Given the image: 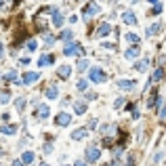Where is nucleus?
Listing matches in <instances>:
<instances>
[{"instance_id":"obj_1","label":"nucleus","mask_w":166,"mask_h":166,"mask_svg":"<svg viewBox=\"0 0 166 166\" xmlns=\"http://www.w3.org/2000/svg\"><path fill=\"white\" fill-rule=\"evenodd\" d=\"M105 71L101 70V67H91L88 70V80L91 82H97V84H101V82H105Z\"/></svg>"},{"instance_id":"obj_2","label":"nucleus","mask_w":166,"mask_h":166,"mask_svg":"<svg viewBox=\"0 0 166 166\" xmlns=\"http://www.w3.org/2000/svg\"><path fill=\"white\" fill-rule=\"evenodd\" d=\"M84 51L82 47L78 44V42H67V47H65V51H63V55L65 57H76V55H82Z\"/></svg>"},{"instance_id":"obj_3","label":"nucleus","mask_w":166,"mask_h":166,"mask_svg":"<svg viewBox=\"0 0 166 166\" xmlns=\"http://www.w3.org/2000/svg\"><path fill=\"white\" fill-rule=\"evenodd\" d=\"M99 11H101V6H99L97 2H88V4H86V6L82 9V15L86 17V19H88V17H93V15H97Z\"/></svg>"},{"instance_id":"obj_4","label":"nucleus","mask_w":166,"mask_h":166,"mask_svg":"<svg viewBox=\"0 0 166 166\" xmlns=\"http://www.w3.org/2000/svg\"><path fill=\"white\" fill-rule=\"evenodd\" d=\"M99 158H101V152H99V147L91 145V147L86 149V162H97Z\"/></svg>"},{"instance_id":"obj_5","label":"nucleus","mask_w":166,"mask_h":166,"mask_svg":"<svg viewBox=\"0 0 166 166\" xmlns=\"http://www.w3.org/2000/svg\"><path fill=\"white\" fill-rule=\"evenodd\" d=\"M70 122H71V116L67 111H61V114H57V118H55V124L57 126H70Z\"/></svg>"},{"instance_id":"obj_6","label":"nucleus","mask_w":166,"mask_h":166,"mask_svg":"<svg viewBox=\"0 0 166 166\" xmlns=\"http://www.w3.org/2000/svg\"><path fill=\"white\" fill-rule=\"evenodd\" d=\"M48 114H51V109H48V105H47V103H42V105H38V107H36V111H34V116H38V118H40V120L48 118Z\"/></svg>"},{"instance_id":"obj_7","label":"nucleus","mask_w":166,"mask_h":166,"mask_svg":"<svg viewBox=\"0 0 166 166\" xmlns=\"http://www.w3.org/2000/svg\"><path fill=\"white\" fill-rule=\"evenodd\" d=\"M51 21H53L55 27H61V25H63V15H61L57 9H53V13H51Z\"/></svg>"},{"instance_id":"obj_8","label":"nucleus","mask_w":166,"mask_h":166,"mask_svg":"<svg viewBox=\"0 0 166 166\" xmlns=\"http://www.w3.org/2000/svg\"><path fill=\"white\" fill-rule=\"evenodd\" d=\"M38 78H40V74H38V71H27V74L23 76V80H21V84H34Z\"/></svg>"},{"instance_id":"obj_9","label":"nucleus","mask_w":166,"mask_h":166,"mask_svg":"<svg viewBox=\"0 0 166 166\" xmlns=\"http://www.w3.org/2000/svg\"><path fill=\"white\" fill-rule=\"evenodd\" d=\"M135 86H137L135 80H118V88L120 91H132Z\"/></svg>"},{"instance_id":"obj_10","label":"nucleus","mask_w":166,"mask_h":166,"mask_svg":"<svg viewBox=\"0 0 166 166\" xmlns=\"http://www.w3.org/2000/svg\"><path fill=\"white\" fill-rule=\"evenodd\" d=\"M122 19H124V23H128V25L137 23V15H135L132 11H124L122 13Z\"/></svg>"},{"instance_id":"obj_11","label":"nucleus","mask_w":166,"mask_h":166,"mask_svg":"<svg viewBox=\"0 0 166 166\" xmlns=\"http://www.w3.org/2000/svg\"><path fill=\"white\" fill-rule=\"evenodd\" d=\"M84 137H88V131H86V128H76V131L71 132V139H74V141H80Z\"/></svg>"},{"instance_id":"obj_12","label":"nucleus","mask_w":166,"mask_h":166,"mask_svg":"<svg viewBox=\"0 0 166 166\" xmlns=\"http://www.w3.org/2000/svg\"><path fill=\"white\" fill-rule=\"evenodd\" d=\"M109 32H111V25H109V23H101V25H99V30H97V36L103 38V36H107Z\"/></svg>"},{"instance_id":"obj_13","label":"nucleus","mask_w":166,"mask_h":166,"mask_svg":"<svg viewBox=\"0 0 166 166\" xmlns=\"http://www.w3.org/2000/svg\"><path fill=\"white\" fill-rule=\"evenodd\" d=\"M139 53H141L139 47H131L126 53H124V57H126V59H137V57H139Z\"/></svg>"},{"instance_id":"obj_14","label":"nucleus","mask_w":166,"mask_h":166,"mask_svg":"<svg viewBox=\"0 0 166 166\" xmlns=\"http://www.w3.org/2000/svg\"><path fill=\"white\" fill-rule=\"evenodd\" d=\"M53 61H55V57H53V55H42V57L38 59V67H44V65L53 63Z\"/></svg>"},{"instance_id":"obj_15","label":"nucleus","mask_w":166,"mask_h":166,"mask_svg":"<svg viewBox=\"0 0 166 166\" xmlns=\"http://www.w3.org/2000/svg\"><path fill=\"white\" fill-rule=\"evenodd\" d=\"M164 76H166V70L164 67H158V70L154 71V76H152V82H160Z\"/></svg>"},{"instance_id":"obj_16","label":"nucleus","mask_w":166,"mask_h":166,"mask_svg":"<svg viewBox=\"0 0 166 166\" xmlns=\"http://www.w3.org/2000/svg\"><path fill=\"white\" fill-rule=\"evenodd\" d=\"M0 132L2 135H15L17 132V126L15 124H4V126H0Z\"/></svg>"},{"instance_id":"obj_17","label":"nucleus","mask_w":166,"mask_h":166,"mask_svg":"<svg viewBox=\"0 0 166 166\" xmlns=\"http://www.w3.org/2000/svg\"><path fill=\"white\" fill-rule=\"evenodd\" d=\"M47 97L48 99H57V97H59V88H57L55 84H51V86L47 88Z\"/></svg>"},{"instance_id":"obj_18","label":"nucleus","mask_w":166,"mask_h":166,"mask_svg":"<svg viewBox=\"0 0 166 166\" xmlns=\"http://www.w3.org/2000/svg\"><path fill=\"white\" fill-rule=\"evenodd\" d=\"M57 74H59L61 78H70V76H71V67H70V65H61L59 70H57Z\"/></svg>"},{"instance_id":"obj_19","label":"nucleus","mask_w":166,"mask_h":166,"mask_svg":"<svg viewBox=\"0 0 166 166\" xmlns=\"http://www.w3.org/2000/svg\"><path fill=\"white\" fill-rule=\"evenodd\" d=\"M147 105L152 107V109H156V107L160 105V97H158V93H156V91L152 93V97H149V103H147Z\"/></svg>"},{"instance_id":"obj_20","label":"nucleus","mask_w":166,"mask_h":166,"mask_svg":"<svg viewBox=\"0 0 166 166\" xmlns=\"http://www.w3.org/2000/svg\"><path fill=\"white\" fill-rule=\"evenodd\" d=\"M160 32H162V25L160 23H154V25L147 27V36H156V34H160Z\"/></svg>"},{"instance_id":"obj_21","label":"nucleus","mask_w":166,"mask_h":166,"mask_svg":"<svg viewBox=\"0 0 166 166\" xmlns=\"http://www.w3.org/2000/svg\"><path fill=\"white\" fill-rule=\"evenodd\" d=\"M59 38L61 40H65V42H74V32H71V30H63Z\"/></svg>"},{"instance_id":"obj_22","label":"nucleus","mask_w":166,"mask_h":166,"mask_svg":"<svg viewBox=\"0 0 166 166\" xmlns=\"http://www.w3.org/2000/svg\"><path fill=\"white\" fill-rule=\"evenodd\" d=\"M74 111H76V114H84V111H86V103H84V101H76V103H74Z\"/></svg>"},{"instance_id":"obj_23","label":"nucleus","mask_w":166,"mask_h":166,"mask_svg":"<svg viewBox=\"0 0 166 166\" xmlns=\"http://www.w3.org/2000/svg\"><path fill=\"white\" fill-rule=\"evenodd\" d=\"M15 109H17V111H23V109H25V99H23V97L15 99Z\"/></svg>"},{"instance_id":"obj_24","label":"nucleus","mask_w":166,"mask_h":166,"mask_svg":"<svg viewBox=\"0 0 166 166\" xmlns=\"http://www.w3.org/2000/svg\"><path fill=\"white\" fill-rule=\"evenodd\" d=\"M147 63H149V61H147V59H143V61H137L132 70H135V71H143V70H145V67H147Z\"/></svg>"},{"instance_id":"obj_25","label":"nucleus","mask_w":166,"mask_h":166,"mask_svg":"<svg viewBox=\"0 0 166 166\" xmlns=\"http://www.w3.org/2000/svg\"><path fill=\"white\" fill-rule=\"evenodd\" d=\"M21 160H23L25 164H32L34 162V152H23V158Z\"/></svg>"},{"instance_id":"obj_26","label":"nucleus","mask_w":166,"mask_h":166,"mask_svg":"<svg viewBox=\"0 0 166 166\" xmlns=\"http://www.w3.org/2000/svg\"><path fill=\"white\" fill-rule=\"evenodd\" d=\"M9 99H11V95H9V91H0V103H2V105H4V103H6Z\"/></svg>"},{"instance_id":"obj_27","label":"nucleus","mask_w":166,"mask_h":166,"mask_svg":"<svg viewBox=\"0 0 166 166\" xmlns=\"http://www.w3.org/2000/svg\"><path fill=\"white\" fill-rule=\"evenodd\" d=\"M86 70H88V61L80 59V61H78V71H86Z\"/></svg>"},{"instance_id":"obj_28","label":"nucleus","mask_w":166,"mask_h":166,"mask_svg":"<svg viewBox=\"0 0 166 166\" xmlns=\"http://www.w3.org/2000/svg\"><path fill=\"white\" fill-rule=\"evenodd\" d=\"M126 40H128V42H132V44H135V42H139V36L135 34V32H128V34H126Z\"/></svg>"},{"instance_id":"obj_29","label":"nucleus","mask_w":166,"mask_h":166,"mask_svg":"<svg viewBox=\"0 0 166 166\" xmlns=\"http://www.w3.org/2000/svg\"><path fill=\"white\" fill-rule=\"evenodd\" d=\"M4 80H17V71L11 70L9 74H4Z\"/></svg>"},{"instance_id":"obj_30","label":"nucleus","mask_w":166,"mask_h":166,"mask_svg":"<svg viewBox=\"0 0 166 166\" xmlns=\"http://www.w3.org/2000/svg\"><path fill=\"white\" fill-rule=\"evenodd\" d=\"M76 88H78V91H86V88H88V82H86V80H80Z\"/></svg>"},{"instance_id":"obj_31","label":"nucleus","mask_w":166,"mask_h":166,"mask_svg":"<svg viewBox=\"0 0 166 166\" xmlns=\"http://www.w3.org/2000/svg\"><path fill=\"white\" fill-rule=\"evenodd\" d=\"M160 13H162V4L156 2V4H154V15H160Z\"/></svg>"},{"instance_id":"obj_32","label":"nucleus","mask_w":166,"mask_h":166,"mask_svg":"<svg viewBox=\"0 0 166 166\" xmlns=\"http://www.w3.org/2000/svg\"><path fill=\"white\" fill-rule=\"evenodd\" d=\"M124 103H126V101H124V99L120 97V99H116V103H114V107H116V109H120V107L124 105Z\"/></svg>"},{"instance_id":"obj_33","label":"nucleus","mask_w":166,"mask_h":166,"mask_svg":"<svg viewBox=\"0 0 166 166\" xmlns=\"http://www.w3.org/2000/svg\"><path fill=\"white\" fill-rule=\"evenodd\" d=\"M27 48H30V51H36V48H38V42H36V40H30V42H27Z\"/></svg>"},{"instance_id":"obj_34","label":"nucleus","mask_w":166,"mask_h":166,"mask_svg":"<svg viewBox=\"0 0 166 166\" xmlns=\"http://www.w3.org/2000/svg\"><path fill=\"white\" fill-rule=\"evenodd\" d=\"M160 120H166V105L162 107V111H160Z\"/></svg>"},{"instance_id":"obj_35","label":"nucleus","mask_w":166,"mask_h":166,"mask_svg":"<svg viewBox=\"0 0 166 166\" xmlns=\"http://www.w3.org/2000/svg\"><path fill=\"white\" fill-rule=\"evenodd\" d=\"M44 152H47V154H51V152H53V145H51V143H47V145H44Z\"/></svg>"},{"instance_id":"obj_36","label":"nucleus","mask_w":166,"mask_h":166,"mask_svg":"<svg viewBox=\"0 0 166 166\" xmlns=\"http://www.w3.org/2000/svg\"><path fill=\"white\" fill-rule=\"evenodd\" d=\"M95 97H97L95 93H86V99H88V101H93V99H95Z\"/></svg>"},{"instance_id":"obj_37","label":"nucleus","mask_w":166,"mask_h":166,"mask_svg":"<svg viewBox=\"0 0 166 166\" xmlns=\"http://www.w3.org/2000/svg\"><path fill=\"white\" fill-rule=\"evenodd\" d=\"M13 166H25V162H23V160H21V162H19V160H15V162H13Z\"/></svg>"},{"instance_id":"obj_38","label":"nucleus","mask_w":166,"mask_h":166,"mask_svg":"<svg viewBox=\"0 0 166 166\" xmlns=\"http://www.w3.org/2000/svg\"><path fill=\"white\" fill-rule=\"evenodd\" d=\"M19 63H21V65H27V63H30V59H27V57H23V59H19Z\"/></svg>"},{"instance_id":"obj_39","label":"nucleus","mask_w":166,"mask_h":166,"mask_svg":"<svg viewBox=\"0 0 166 166\" xmlns=\"http://www.w3.org/2000/svg\"><path fill=\"white\" fill-rule=\"evenodd\" d=\"M74 166H86V162H84V160H76V164Z\"/></svg>"},{"instance_id":"obj_40","label":"nucleus","mask_w":166,"mask_h":166,"mask_svg":"<svg viewBox=\"0 0 166 166\" xmlns=\"http://www.w3.org/2000/svg\"><path fill=\"white\" fill-rule=\"evenodd\" d=\"M132 164H135V158L131 156V158H128V162H126V166H132Z\"/></svg>"},{"instance_id":"obj_41","label":"nucleus","mask_w":166,"mask_h":166,"mask_svg":"<svg viewBox=\"0 0 166 166\" xmlns=\"http://www.w3.org/2000/svg\"><path fill=\"white\" fill-rule=\"evenodd\" d=\"M2 6H4V0H0V9H2Z\"/></svg>"},{"instance_id":"obj_42","label":"nucleus","mask_w":166,"mask_h":166,"mask_svg":"<svg viewBox=\"0 0 166 166\" xmlns=\"http://www.w3.org/2000/svg\"><path fill=\"white\" fill-rule=\"evenodd\" d=\"M149 2H152V4H156V2H158V0H149Z\"/></svg>"},{"instance_id":"obj_43","label":"nucleus","mask_w":166,"mask_h":166,"mask_svg":"<svg viewBox=\"0 0 166 166\" xmlns=\"http://www.w3.org/2000/svg\"><path fill=\"white\" fill-rule=\"evenodd\" d=\"M40 166H48V164H47V162H42V164H40Z\"/></svg>"},{"instance_id":"obj_44","label":"nucleus","mask_w":166,"mask_h":166,"mask_svg":"<svg viewBox=\"0 0 166 166\" xmlns=\"http://www.w3.org/2000/svg\"><path fill=\"white\" fill-rule=\"evenodd\" d=\"M114 2H118V0H114Z\"/></svg>"}]
</instances>
